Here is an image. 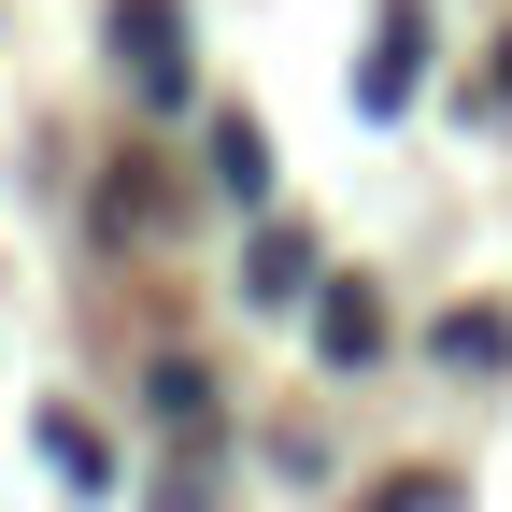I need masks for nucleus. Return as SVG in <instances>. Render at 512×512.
Instances as JSON below:
<instances>
[{"mask_svg": "<svg viewBox=\"0 0 512 512\" xmlns=\"http://www.w3.org/2000/svg\"><path fill=\"white\" fill-rule=\"evenodd\" d=\"M313 328H328L342 370H370V356H384V299H370V285H328V299H313Z\"/></svg>", "mask_w": 512, "mask_h": 512, "instance_id": "obj_2", "label": "nucleus"}, {"mask_svg": "<svg viewBox=\"0 0 512 512\" xmlns=\"http://www.w3.org/2000/svg\"><path fill=\"white\" fill-rule=\"evenodd\" d=\"M242 285H256V299H299V285H313V242H299V228H256Z\"/></svg>", "mask_w": 512, "mask_h": 512, "instance_id": "obj_5", "label": "nucleus"}, {"mask_svg": "<svg viewBox=\"0 0 512 512\" xmlns=\"http://www.w3.org/2000/svg\"><path fill=\"white\" fill-rule=\"evenodd\" d=\"M498 356H512V313H484V299L441 313V370H498Z\"/></svg>", "mask_w": 512, "mask_h": 512, "instance_id": "obj_3", "label": "nucleus"}, {"mask_svg": "<svg viewBox=\"0 0 512 512\" xmlns=\"http://www.w3.org/2000/svg\"><path fill=\"white\" fill-rule=\"evenodd\" d=\"M413 57H427L413 29H384V43H370V72H356V100H370V114H384V100H413Z\"/></svg>", "mask_w": 512, "mask_h": 512, "instance_id": "obj_6", "label": "nucleus"}, {"mask_svg": "<svg viewBox=\"0 0 512 512\" xmlns=\"http://www.w3.org/2000/svg\"><path fill=\"white\" fill-rule=\"evenodd\" d=\"M214 185H228V200H256V185H271V128H256V114L214 128Z\"/></svg>", "mask_w": 512, "mask_h": 512, "instance_id": "obj_4", "label": "nucleus"}, {"mask_svg": "<svg viewBox=\"0 0 512 512\" xmlns=\"http://www.w3.org/2000/svg\"><path fill=\"white\" fill-rule=\"evenodd\" d=\"M114 57H128L143 100H185V15L171 0H114Z\"/></svg>", "mask_w": 512, "mask_h": 512, "instance_id": "obj_1", "label": "nucleus"}, {"mask_svg": "<svg viewBox=\"0 0 512 512\" xmlns=\"http://www.w3.org/2000/svg\"><path fill=\"white\" fill-rule=\"evenodd\" d=\"M43 456L72 470V484H114V456H100V427H86V413H43Z\"/></svg>", "mask_w": 512, "mask_h": 512, "instance_id": "obj_7", "label": "nucleus"}, {"mask_svg": "<svg viewBox=\"0 0 512 512\" xmlns=\"http://www.w3.org/2000/svg\"><path fill=\"white\" fill-rule=\"evenodd\" d=\"M384 512H427V484H399V498H384Z\"/></svg>", "mask_w": 512, "mask_h": 512, "instance_id": "obj_8", "label": "nucleus"}]
</instances>
